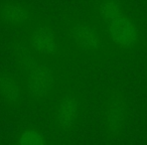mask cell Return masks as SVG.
I'll return each mask as SVG.
<instances>
[{"mask_svg": "<svg viewBox=\"0 0 147 145\" xmlns=\"http://www.w3.org/2000/svg\"><path fill=\"white\" fill-rule=\"evenodd\" d=\"M79 114V103L76 97L65 94L59 102L57 111V124L63 130L71 128Z\"/></svg>", "mask_w": 147, "mask_h": 145, "instance_id": "obj_3", "label": "cell"}, {"mask_svg": "<svg viewBox=\"0 0 147 145\" xmlns=\"http://www.w3.org/2000/svg\"><path fill=\"white\" fill-rule=\"evenodd\" d=\"M18 143L20 144H31V145H40L45 143V139L41 133L36 129H28L24 131L19 137Z\"/></svg>", "mask_w": 147, "mask_h": 145, "instance_id": "obj_7", "label": "cell"}, {"mask_svg": "<svg viewBox=\"0 0 147 145\" xmlns=\"http://www.w3.org/2000/svg\"><path fill=\"white\" fill-rule=\"evenodd\" d=\"M33 51L40 55H53L59 49V43L55 32L49 26H40L32 32L29 39Z\"/></svg>", "mask_w": 147, "mask_h": 145, "instance_id": "obj_2", "label": "cell"}, {"mask_svg": "<svg viewBox=\"0 0 147 145\" xmlns=\"http://www.w3.org/2000/svg\"><path fill=\"white\" fill-rule=\"evenodd\" d=\"M2 17L5 20L13 23H22L28 18V12L26 9L16 3H9L3 6Z\"/></svg>", "mask_w": 147, "mask_h": 145, "instance_id": "obj_6", "label": "cell"}, {"mask_svg": "<svg viewBox=\"0 0 147 145\" xmlns=\"http://www.w3.org/2000/svg\"><path fill=\"white\" fill-rule=\"evenodd\" d=\"M53 75L47 67L37 65L31 69L28 79V86L33 94L43 96L53 88Z\"/></svg>", "mask_w": 147, "mask_h": 145, "instance_id": "obj_4", "label": "cell"}, {"mask_svg": "<svg viewBox=\"0 0 147 145\" xmlns=\"http://www.w3.org/2000/svg\"><path fill=\"white\" fill-rule=\"evenodd\" d=\"M76 41L84 49H97L100 45V38L94 30L84 23H80L75 28Z\"/></svg>", "mask_w": 147, "mask_h": 145, "instance_id": "obj_5", "label": "cell"}, {"mask_svg": "<svg viewBox=\"0 0 147 145\" xmlns=\"http://www.w3.org/2000/svg\"><path fill=\"white\" fill-rule=\"evenodd\" d=\"M102 17L108 23L112 40L122 47H132L138 38L135 24L124 14L121 7L113 1L104 2L100 7Z\"/></svg>", "mask_w": 147, "mask_h": 145, "instance_id": "obj_1", "label": "cell"}]
</instances>
